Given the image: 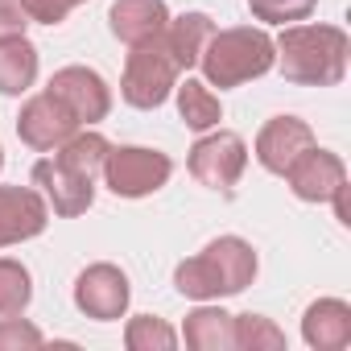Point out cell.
Instances as JSON below:
<instances>
[{"label":"cell","mask_w":351,"mask_h":351,"mask_svg":"<svg viewBox=\"0 0 351 351\" xmlns=\"http://www.w3.org/2000/svg\"><path fill=\"white\" fill-rule=\"evenodd\" d=\"M191 173L203 182V186H211V191H232L236 182H240V173H244V165H248V145H244V136L240 132H211V136H203V141H195V149H191Z\"/></svg>","instance_id":"5b68a950"},{"label":"cell","mask_w":351,"mask_h":351,"mask_svg":"<svg viewBox=\"0 0 351 351\" xmlns=\"http://www.w3.org/2000/svg\"><path fill=\"white\" fill-rule=\"evenodd\" d=\"M232 339L240 351H281L285 335L261 314H232Z\"/></svg>","instance_id":"44dd1931"},{"label":"cell","mask_w":351,"mask_h":351,"mask_svg":"<svg viewBox=\"0 0 351 351\" xmlns=\"http://www.w3.org/2000/svg\"><path fill=\"white\" fill-rule=\"evenodd\" d=\"M128 298H132L128 277H124L116 265H91V269H83L79 281H75V306H79L87 318H95V322H116V318H124Z\"/></svg>","instance_id":"52a82bcc"},{"label":"cell","mask_w":351,"mask_h":351,"mask_svg":"<svg viewBox=\"0 0 351 351\" xmlns=\"http://www.w3.org/2000/svg\"><path fill=\"white\" fill-rule=\"evenodd\" d=\"M0 169H5V153H0Z\"/></svg>","instance_id":"83f0119b"},{"label":"cell","mask_w":351,"mask_h":351,"mask_svg":"<svg viewBox=\"0 0 351 351\" xmlns=\"http://www.w3.org/2000/svg\"><path fill=\"white\" fill-rule=\"evenodd\" d=\"M211 34H215V25H211L207 13H182L178 21H169V25L161 29V42H165V50L173 54L178 71H191V66L199 62V54H203V46H207Z\"/></svg>","instance_id":"2e32d148"},{"label":"cell","mask_w":351,"mask_h":351,"mask_svg":"<svg viewBox=\"0 0 351 351\" xmlns=\"http://www.w3.org/2000/svg\"><path fill=\"white\" fill-rule=\"evenodd\" d=\"M21 5H25L29 21L58 25V21H66V13H71V9H79V5H83V0H21Z\"/></svg>","instance_id":"484cf974"},{"label":"cell","mask_w":351,"mask_h":351,"mask_svg":"<svg viewBox=\"0 0 351 351\" xmlns=\"http://www.w3.org/2000/svg\"><path fill=\"white\" fill-rule=\"evenodd\" d=\"M199 256H203L207 269L215 273L219 298L244 293V289L252 285V277H256V252H252V244L240 240V236H219V240H211Z\"/></svg>","instance_id":"4fadbf2b"},{"label":"cell","mask_w":351,"mask_h":351,"mask_svg":"<svg viewBox=\"0 0 351 351\" xmlns=\"http://www.w3.org/2000/svg\"><path fill=\"white\" fill-rule=\"evenodd\" d=\"M46 91H50L54 99H62L79 124H99V120H108V112H112V91H108V83H104L95 71H87V66H62V71H54V79H50Z\"/></svg>","instance_id":"ba28073f"},{"label":"cell","mask_w":351,"mask_h":351,"mask_svg":"<svg viewBox=\"0 0 351 351\" xmlns=\"http://www.w3.org/2000/svg\"><path fill=\"white\" fill-rule=\"evenodd\" d=\"M285 178H289V191L302 199V203H330V195L339 186H347V165L339 153H326L318 145H310L289 169H285Z\"/></svg>","instance_id":"9c48e42d"},{"label":"cell","mask_w":351,"mask_h":351,"mask_svg":"<svg viewBox=\"0 0 351 351\" xmlns=\"http://www.w3.org/2000/svg\"><path fill=\"white\" fill-rule=\"evenodd\" d=\"M42 343H46L42 330L29 326V322H21L17 314L0 318V351H13V347H42Z\"/></svg>","instance_id":"d4e9b609"},{"label":"cell","mask_w":351,"mask_h":351,"mask_svg":"<svg viewBox=\"0 0 351 351\" xmlns=\"http://www.w3.org/2000/svg\"><path fill=\"white\" fill-rule=\"evenodd\" d=\"M79 128H83V124L71 116V108H66L62 99H54L50 91L34 95V99L21 108V116H17V136H21L29 149H38V153H50V149L66 145Z\"/></svg>","instance_id":"8992f818"},{"label":"cell","mask_w":351,"mask_h":351,"mask_svg":"<svg viewBox=\"0 0 351 351\" xmlns=\"http://www.w3.org/2000/svg\"><path fill=\"white\" fill-rule=\"evenodd\" d=\"M302 339L314 351H343L351 343V306L343 298H318L302 314Z\"/></svg>","instance_id":"5bb4252c"},{"label":"cell","mask_w":351,"mask_h":351,"mask_svg":"<svg viewBox=\"0 0 351 351\" xmlns=\"http://www.w3.org/2000/svg\"><path fill=\"white\" fill-rule=\"evenodd\" d=\"M124 343H128V351H173L178 347V335H173L169 322H161L153 314H136L124 326Z\"/></svg>","instance_id":"7402d4cb"},{"label":"cell","mask_w":351,"mask_h":351,"mask_svg":"<svg viewBox=\"0 0 351 351\" xmlns=\"http://www.w3.org/2000/svg\"><path fill=\"white\" fill-rule=\"evenodd\" d=\"M50 223V207L29 186H0V248L42 236Z\"/></svg>","instance_id":"8fae6325"},{"label":"cell","mask_w":351,"mask_h":351,"mask_svg":"<svg viewBox=\"0 0 351 351\" xmlns=\"http://www.w3.org/2000/svg\"><path fill=\"white\" fill-rule=\"evenodd\" d=\"M178 116L186 120V128L207 132V128H215L223 120V108H219V99L211 95L207 83L186 79V83H178Z\"/></svg>","instance_id":"d6986e66"},{"label":"cell","mask_w":351,"mask_h":351,"mask_svg":"<svg viewBox=\"0 0 351 351\" xmlns=\"http://www.w3.org/2000/svg\"><path fill=\"white\" fill-rule=\"evenodd\" d=\"M186 347L195 351H232L236 339H232V314L219 310V306H199L195 314H186Z\"/></svg>","instance_id":"e0dca14e"},{"label":"cell","mask_w":351,"mask_h":351,"mask_svg":"<svg viewBox=\"0 0 351 351\" xmlns=\"http://www.w3.org/2000/svg\"><path fill=\"white\" fill-rule=\"evenodd\" d=\"M34 186L42 191L46 207H54V215H62V219L83 215L91 207V199H95V186H91L87 173L66 169L58 157H46V161L34 165Z\"/></svg>","instance_id":"30bf717a"},{"label":"cell","mask_w":351,"mask_h":351,"mask_svg":"<svg viewBox=\"0 0 351 351\" xmlns=\"http://www.w3.org/2000/svg\"><path fill=\"white\" fill-rule=\"evenodd\" d=\"M38 79V50L25 38L0 42V95H21Z\"/></svg>","instance_id":"ac0fdd59"},{"label":"cell","mask_w":351,"mask_h":351,"mask_svg":"<svg viewBox=\"0 0 351 351\" xmlns=\"http://www.w3.org/2000/svg\"><path fill=\"white\" fill-rule=\"evenodd\" d=\"M281 75L302 87H335L347 75V34L339 25H285L273 42Z\"/></svg>","instance_id":"6da1fadb"},{"label":"cell","mask_w":351,"mask_h":351,"mask_svg":"<svg viewBox=\"0 0 351 351\" xmlns=\"http://www.w3.org/2000/svg\"><path fill=\"white\" fill-rule=\"evenodd\" d=\"M310 145H314V132H310L306 120H298V116H273L256 132V161L269 173H285Z\"/></svg>","instance_id":"7c38bea8"},{"label":"cell","mask_w":351,"mask_h":351,"mask_svg":"<svg viewBox=\"0 0 351 351\" xmlns=\"http://www.w3.org/2000/svg\"><path fill=\"white\" fill-rule=\"evenodd\" d=\"M203 75L211 87H240L248 79H261L273 71L277 62V46L265 29H252V25H236V29H219L207 38L203 54Z\"/></svg>","instance_id":"7a4b0ae2"},{"label":"cell","mask_w":351,"mask_h":351,"mask_svg":"<svg viewBox=\"0 0 351 351\" xmlns=\"http://www.w3.org/2000/svg\"><path fill=\"white\" fill-rule=\"evenodd\" d=\"M108 141L99 136V132H87V128H79L66 145H58L54 153H58V161L66 165V169H75V173H87V178H95V173H104V161H108Z\"/></svg>","instance_id":"ffe728a7"},{"label":"cell","mask_w":351,"mask_h":351,"mask_svg":"<svg viewBox=\"0 0 351 351\" xmlns=\"http://www.w3.org/2000/svg\"><path fill=\"white\" fill-rule=\"evenodd\" d=\"M108 25L120 42L128 46H141L149 38H157L165 25H169V9L161 0H116L108 9Z\"/></svg>","instance_id":"9a60e30c"},{"label":"cell","mask_w":351,"mask_h":351,"mask_svg":"<svg viewBox=\"0 0 351 351\" xmlns=\"http://www.w3.org/2000/svg\"><path fill=\"white\" fill-rule=\"evenodd\" d=\"M173 173V161L157 149H141V145H120V149H108V161H104V182L112 195L120 199H145L153 191H161Z\"/></svg>","instance_id":"277c9868"},{"label":"cell","mask_w":351,"mask_h":351,"mask_svg":"<svg viewBox=\"0 0 351 351\" xmlns=\"http://www.w3.org/2000/svg\"><path fill=\"white\" fill-rule=\"evenodd\" d=\"M25 25H29V13L21 0H0V42L25 38Z\"/></svg>","instance_id":"4316f807"},{"label":"cell","mask_w":351,"mask_h":351,"mask_svg":"<svg viewBox=\"0 0 351 351\" xmlns=\"http://www.w3.org/2000/svg\"><path fill=\"white\" fill-rule=\"evenodd\" d=\"M178 75H182L178 62H173V54L165 50V42L157 34V38L132 46V54L124 62L120 95H124V104H132L141 112H153V108H161L169 99L173 87H178Z\"/></svg>","instance_id":"3957f363"},{"label":"cell","mask_w":351,"mask_h":351,"mask_svg":"<svg viewBox=\"0 0 351 351\" xmlns=\"http://www.w3.org/2000/svg\"><path fill=\"white\" fill-rule=\"evenodd\" d=\"M34 298V281H29V269L21 261H9L0 256V318L9 314H21Z\"/></svg>","instance_id":"603a6c76"},{"label":"cell","mask_w":351,"mask_h":351,"mask_svg":"<svg viewBox=\"0 0 351 351\" xmlns=\"http://www.w3.org/2000/svg\"><path fill=\"white\" fill-rule=\"evenodd\" d=\"M318 0H248V9L256 21H269V25H293V21H306L314 13Z\"/></svg>","instance_id":"cb8c5ba5"}]
</instances>
